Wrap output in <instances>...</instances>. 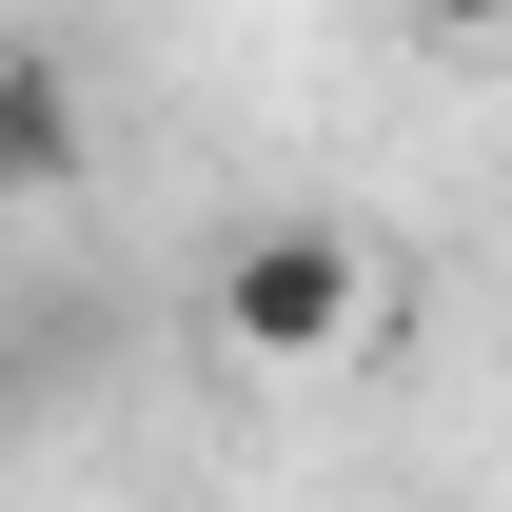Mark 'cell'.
Returning a JSON list of instances; mask_svg holds the SVG:
<instances>
[{"mask_svg":"<svg viewBox=\"0 0 512 512\" xmlns=\"http://www.w3.org/2000/svg\"><path fill=\"white\" fill-rule=\"evenodd\" d=\"M217 335H237V375H335L375 335V237L355 217H256L217 256Z\"/></svg>","mask_w":512,"mask_h":512,"instance_id":"6da1fadb","label":"cell"},{"mask_svg":"<svg viewBox=\"0 0 512 512\" xmlns=\"http://www.w3.org/2000/svg\"><path fill=\"white\" fill-rule=\"evenodd\" d=\"M0 158H20V197H40V217H60V178H79V79L40 60V40L0 60Z\"/></svg>","mask_w":512,"mask_h":512,"instance_id":"7a4b0ae2","label":"cell"},{"mask_svg":"<svg viewBox=\"0 0 512 512\" xmlns=\"http://www.w3.org/2000/svg\"><path fill=\"white\" fill-rule=\"evenodd\" d=\"M414 40H512V0H394Z\"/></svg>","mask_w":512,"mask_h":512,"instance_id":"3957f363","label":"cell"}]
</instances>
